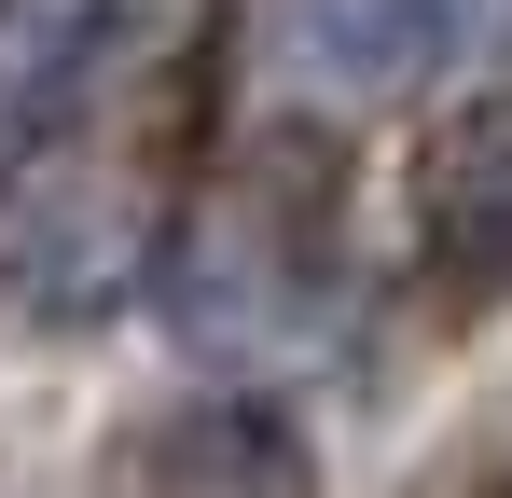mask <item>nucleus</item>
<instances>
[{
	"mask_svg": "<svg viewBox=\"0 0 512 498\" xmlns=\"http://www.w3.org/2000/svg\"><path fill=\"white\" fill-rule=\"evenodd\" d=\"M153 291H167L180 346H208V360H263V346H291V332L319 319V222L277 208V194H236V208H208V222L167 236Z\"/></svg>",
	"mask_w": 512,
	"mask_h": 498,
	"instance_id": "obj_1",
	"label": "nucleus"
},
{
	"mask_svg": "<svg viewBox=\"0 0 512 498\" xmlns=\"http://www.w3.org/2000/svg\"><path fill=\"white\" fill-rule=\"evenodd\" d=\"M416 249L443 291H512V97L485 111H457V125H429L416 153Z\"/></svg>",
	"mask_w": 512,
	"mask_h": 498,
	"instance_id": "obj_2",
	"label": "nucleus"
},
{
	"mask_svg": "<svg viewBox=\"0 0 512 498\" xmlns=\"http://www.w3.org/2000/svg\"><path fill=\"white\" fill-rule=\"evenodd\" d=\"M139 498H319V443H305V415H291V402L222 388V402H194V415L153 429Z\"/></svg>",
	"mask_w": 512,
	"mask_h": 498,
	"instance_id": "obj_3",
	"label": "nucleus"
},
{
	"mask_svg": "<svg viewBox=\"0 0 512 498\" xmlns=\"http://www.w3.org/2000/svg\"><path fill=\"white\" fill-rule=\"evenodd\" d=\"M305 42L333 83H429L471 56H512V0H333Z\"/></svg>",
	"mask_w": 512,
	"mask_h": 498,
	"instance_id": "obj_4",
	"label": "nucleus"
},
{
	"mask_svg": "<svg viewBox=\"0 0 512 498\" xmlns=\"http://www.w3.org/2000/svg\"><path fill=\"white\" fill-rule=\"evenodd\" d=\"M125 263H139V249L111 236L97 194H28L14 236H0V305H28V319H97V305L125 291Z\"/></svg>",
	"mask_w": 512,
	"mask_h": 498,
	"instance_id": "obj_5",
	"label": "nucleus"
}]
</instances>
